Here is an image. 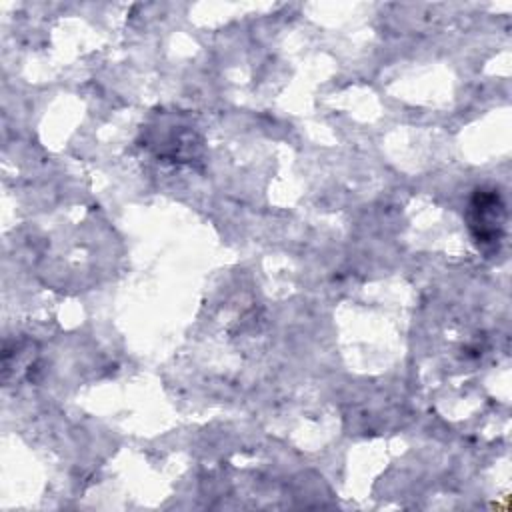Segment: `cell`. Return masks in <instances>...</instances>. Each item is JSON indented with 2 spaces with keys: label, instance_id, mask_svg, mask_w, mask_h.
Returning a JSON list of instances; mask_svg holds the SVG:
<instances>
[{
  "label": "cell",
  "instance_id": "6da1fadb",
  "mask_svg": "<svg viewBox=\"0 0 512 512\" xmlns=\"http://www.w3.org/2000/svg\"><path fill=\"white\" fill-rule=\"evenodd\" d=\"M468 222L472 238L478 242L480 248H494L502 240V222H504V204L496 190H476L470 210Z\"/></svg>",
  "mask_w": 512,
  "mask_h": 512
}]
</instances>
